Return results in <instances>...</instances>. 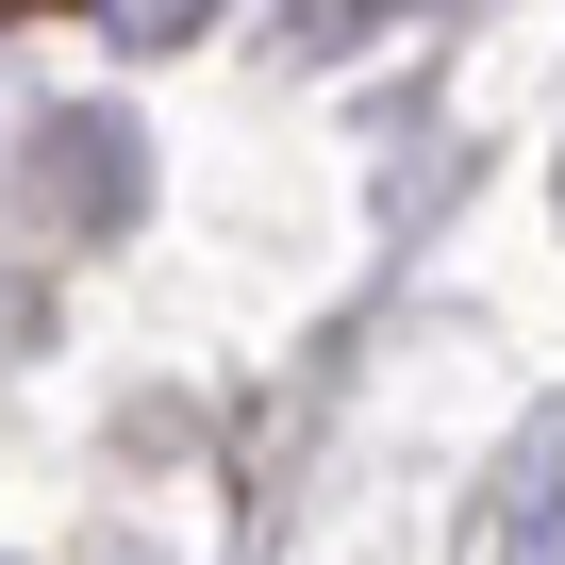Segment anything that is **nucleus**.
Instances as JSON below:
<instances>
[{
    "instance_id": "nucleus-1",
    "label": "nucleus",
    "mask_w": 565,
    "mask_h": 565,
    "mask_svg": "<svg viewBox=\"0 0 565 565\" xmlns=\"http://www.w3.org/2000/svg\"><path fill=\"white\" fill-rule=\"evenodd\" d=\"M18 200H34L51 233H117V216H134V134H117V117H51L34 167H18Z\"/></svg>"
},
{
    "instance_id": "nucleus-3",
    "label": "nucleus",
    "mask_w": 565,
    "mask_h": 565,
    "mask_svg": "<svg viewBox=\"0 0 565 565\" xmlns=\"http://www.w3.org/2000/svg\"><path fill=\"white\" fill-rule=\"evenodd\" d=\"M100 18H117L134 51H167V34H200V18H216V0H100Z\"/></svg>"
},
{
    "instance_id": "nucleus-2",
    "label": "nucleus",
    "mask_w": 565,
    "mask_h": 565,
    "mask_svg": "<svg viewBox=\"0 0 565 565\" xmlns=\"http://www.w3.org/2000/svg\"><path fill=\"white\" fill-rule=\"evenodd\" d=\"M499 565H565V433H548V466L515 482V532H499Z\"/></svg>"
}]
</instances>
